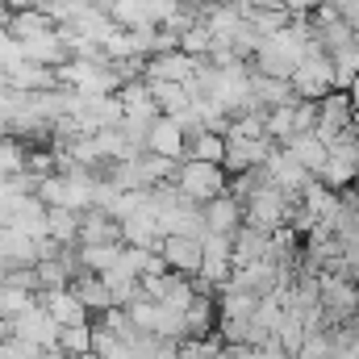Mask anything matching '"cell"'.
Listing matches in <instances>:
<instances>
[{"instance_id": "cell-18", "label": "cell", "mask_w": 359, "mask_h": 359, "mask_svg": "<svg viewBox=\"0 0 359 359\" xmlns=\"http://www.w3.org/2000/svg\"><path fill=\"white\" fill-rule=\"evenodd\" d=\"M4 84L13 92H50L55 88V72L50 67H38V63H21L17 72L4 76Z\"/></svg>"}, {"instance_id": "cell-7", "label": "cell", "mask_w": 359, "mask_h": 359, "mask_svg": "<svg viewBox=\"0 0 359 359\" xmlns=\"http://www.w3.org/2000/svg\"><path fill=\"white\" fill-rule=\"evenodd\" d=\"M226 142V155H222V172L226 176H243V172H251V168H264L271 155L268 138H222Z\"/></svg>"}, {"instance_id": "cell-20", "label": "cell", "mask_w": 359, "mask_h": 359, "mask_svg": "<svg viewBox=\"0 0 359 359\" xmlns=\"http://www.w3.org/2000/svg\"><path fill=\"white\" fill-rule=\"evenodd\" d=\"M109 17L117 29H155L151 25V0H113Z\"/></svg>"}, {"instance_id": "cell-11", "label": "cell", "mask_w": 359, "mask_h": 359, "mask_svg": "<svg viewBox=\"0 0 359 359\" xmlns=\"http://www.w3.org/2000/svg\"><path fill=\"white\" fill-rule=\"evenodd\" d=\"M38 305L55 318L59 330H63V326H84V322H88V313H84V305H80V297H76L72 288H46V292H38Z\"/></svg>"}, {"instance_id": "cell-27", "label": "cell", "mask_w": 359, "mask_h": 359, "mask_svg": "<svg viewBox=\"0 0 359 359\" xmlns=\"http://www.w3.org/2000/svg\"><path fill=\"white\" fill-rule=\"evenodd\" d=\"M151 88V100H155V109L163 113V117H176L188 109V92L184 84H147Z\"/></svg>"}, {"instance_id": "cell-24", "label": "cell", "mask_w": 359, "mask_h": 359, "mask_svg": "<svg viewBox=\"0 0 359 359\" xmlns=\"http://www.w3.org/2000/svg\"><path fill=\"white\" fill-rule=\"evenodd\" d=\"M76 259H80V271H88V276H104L109 268H117V259H121V243H117V247H76Z\"/></svg>"}, {"instance_id": "cell-22", "label": "cell", "mask_w": 359, "mask_h": 359, "mask_svg": "<svg viewBox=\"0 0 359 359\" xmlns=\"http://www.w3.org/2000/svg\"><path fill=\"white\" fill-rule=\"evenodd\" d=\"M4 29H8L13 42H25V38H34V34H46L50 21H46L42 13H34V8H17V13L4 17Z\"/></svg>"}, {"instance_id": "cell-21", "label": "cell", "mask_w": 359, "mask_h": 359, "mask_svg": "<svg viewBox=\"0 0 359 359\" xmlns=\"http://www.w3.org/2000/svg\"><path fill=\"white\" fill-rule=\"evenodd\" d=\"M76 234H80V213H72V209H46V238L55 247H76Z\"/></svg>"}, {"instance_id": "cell-15", "label": "cell", "mask_w": 359, "mask_h": 359, "mask_svg": "<svg viewBox=\"0 0 359 359\" xmlns=\"http://www.w3.org/2000/svg\"><path fill=\"white\" fill-rule=\"evenodd\" d=\"M230 243H234V251H230L234 268H247V264H259V259H268L271 234H264V230H251V226H238Z\"/></svg>"}, {"instance_id": "cell-31", "label": "cell", "mask_w": 359, "mask_h": 359, "mask_svg": "<svg viewBox=\"0 0 359 359\" xmlns=\"http://www.w3.org/2000/svg\"><path fill=\"white\" fill-rule=\"evenodd\" d=\"M84 8H96V13H109L113 8V0H80Z\"/></svg>"}, {"instance_id": "cell-23", "label": "cell", "mask_w": 359, "mask_h": 359, "mask_svg": "<svg viewBox=\"0 0 359 359\" xmlns=\"http://www.w3.org/2000/svg\"><path fill=\"white\" fill-rule=\"evenodd\" d=\"M34 305H38V292H25V288L0 280V322H13V318H21Z\"/></svg>"}, {"instance_id": "cell-29", "label": "cell", "mask_w": 359, "mask_h": 359, "mask_svg": "<svg viewBox=\"0 0 359 359\" xmlns=\"http://www.w3.org/2000/svg\"><path fill=\"white\" fill-rule=\"evenodd\" d=\"M222 155H226V142L217 134H201L184 147V159H196V163H217L222 168Z\"/></svg>"}, {"instance_id": "cell-8", "label": "cell", "mask_w": 359, "mask_h": 359, "mask_svg": "<svg viewBox=\"0 0 359 359\" xmlns=\"http://www.w3.org/2000/svg\"><path fill=\"white\" fill-rule=\"evenodd\" d=\"M343 130H351V96L347 92H330V96L318 100V126H313V134L322 142H330Z\"/></svg>"}, {"instance_id": "cell-4", "label": "cell", "mask_w": 359, "mask_h": 359, "mask_svg": "<svg viewBox=\"0 0 359 359\" xmlns=\"http://www.w3.org/2000/svg\"><path fill=\"white\" fill-rule=\"evenodd\" d=\"M264 172H268L271 180V188L280 192V196H288V201H301V192L309 188V172L284 151V147H271V155H268V163H264Z\"/></svg>"}, {"instance_id": "cell-25", "label": "cell", "mask_w": 359, "mask_h": 359, "mask_svg": "<svg viewBox=\"0 0 359 359\" xmlns=\"http://www.w3.org/2000/svg\"><path fill=\"white\" fill-rule=\"evenodd\" d=\"M25 159H29V142L21 138H0V180H13V176H25Z\"/></svg>"}, {"instance_id": "cell-16", "label": "cell", "mask_w": 359, "mask_h": 359, "mask_svg": "<svg viewBox=\"0 0 359 359\" xmlns=\"http://www.w3.org/2000/svg\"><path fill=\"white\" fill-rule=\"evenodd\" d=\"M284 151L309 172V176H318L322 172V163H326V142L318 138V134H292L288 142H284Z\"/></svg>"}, {"instance_id": "cell-9", "label": "cell", "mask_w": 359, "mask_h": 359, "mask_svg": "<svg viewBox=\"0 0 359 359\" xmlns=\"http://www.w3.org/2000/svg\"><path fill=\"white\" fill-rule=\"evenodd\" d=\"M147 155H159L168 163H184V134H180V126L172 117L159 113L151 121V130H147Z\"/></svg>"}, {"instance_id": "cell-2", "label": "cell", "mask_w": 359, "mask_h": 359, "mask_svg": "<svg viewBox=\"0 0 359 359\" xmlns=\"http://www.w3.org/2000/svg\"><path fill=\"white\" fill-rule=\"evenodd\" d=\"M288 88L297 100H322L334 92V63L322 46H309V55L297 63V72L288 76Z\"/></svg>"}, {"instance_id": "cell-5", "label": "cell", "mask_w": 359, "mask_h": 359, "mask_svg": "<svg viewBox=\"0 0 359 359\" xmlns=\"http://www.w3.org/2000/svg\"><path fill=\"white\" fill-rule=\"evenodd\" d=\"M8 326H13V339L25 343V347H34V351H55V343H59V326H55V318H50L42 305L25 309V313L13 318Z\"/></svg>"}, {"instance_id": "cell-33", "label": "cell", "mask_w": 359, "mask_h": 359, "mask_svg": "<svg viewBox=\"0 0 359 359\" xmlns=\"http://www.w3.org/2000/svg\"><path fill=\"white\" fill-rule=\"evenodd\" d=\"M38 359H63V355H59V351H42Z\"/></svg>"}, {"instance_id": "cell-19", "label": "cell", "mask_w": 359, "mask_h": 359, "mask_svg": "<svg viewBox=\"0 0 359 359\" xmlns=\"http://www.w3.org/2000/svg\"><path fill=\"white\" fill-rule=\"evenodd\" d=\"M251 100L259 109H280V104H292L297 96L288 88V80H268V76H255L251 72Z\"/></svg>"}, {"instance_id": "cell-12", "label": "cell", "mask_w": 359, "mask_h": 359, "mask_svg": "<svg viewBox=\"0 0 359 359\" xmlns=\"http://www.w3.org/2000/svg\"><path fill=\"white\" fill-rule=\"evenodd\" d=\"M159 259L176 276H196L201 271V243L196 238H159Z\"/></svg>"}, {"instance_id": "cell-14", "label": "cell", "mask_w": 359, "mask_h": 359, "mask_svg": "<svg viewBox=\"0 0 359 359\" xmlns=\"http://www.w3.org/2000/svg\"><path fill=\"white\" fill-rule=\"evenodd\" d=\"M121 243V226L113 217H104L100 209L80 213V234H76V247H117Z\"/></svg>"}, {"instance_id": "cell-35", "label": "cell", "mask_w": 359, "mask_h": 359, "mask_svg": "<svg viewBox=\"0 0 359 359\" xmlns=\"http://www.w3.org/2000/svg\"><path fill=\"white\" fill-rule=\"evenodd\" d=\"M213 359H226V355H222V351H217V355H213Z\"/></svg>"}, {"instance_id": "cell-3", "label": "cell", "mask_w": 359, "mask_h": 359, "mask_svg": "<svg viewBox=\"0 0 359 359\" xmlns=\"http://www.w3.org/2000/svg\"><path fill=\"white\" fill-rule=\"evenodd\" d=\"M288 209H292L288 196H280L276 188H259V192L243 205V226L264 230V234H276V230L288 222Z\"/></svg>"}, {"instance_id": "cell-34", "label": "cell", "mask_w": 359, "mask_h": 359, "mask_svg": "<svg viewBox=\"0 0 359 359\" xmlns=\"http://www.w3.org/2000/svg\"><path fill=\"white\" fill-rule=\"evenodd\" d=\"M4 17H8V8H4V4H0V21H4Z\"/></svg>"}, {"instance_id": "cell-6", "label": "cell", "mask_w": 359, "mask_h": 359, "mask_svg": "<svg viewBox=\"0 0 359 359\" xmlns=\"http://www.w3.org/2000/svg\"><path fill=\"white\" fill-rule=\"evenodd\" d=\"M230 251H234V243L226 238V234H205L201 238V280L205 284H213V292L230 280V271H234V259H230Z\"/></svg>"}, {"instance_id": "cell-13", "label": "cell", "mask_w": 359, "mask_h": 359, "mask_svg": "<svg viewBox=\"0 0 359 359\" xmlns=\"http://www.w3.org/2000/svg\"><path fill=\"white\" fill-rule=\"evenodd\" d=\"M21 46V59L25 63H38V67H63L67 63V50H63V42H59V34H55V25L46 29V34H34V38H25V42H17Z\"/></svg>"}, {"instance_id": "cell-28", "label": "cell", "mask_w": 359, "mask_h": 359, "mask_svg": "<svg viewBox=\"0 0 359 359\" xmlns=\"http://www.w3.org/2000/svg\"><path fill=\"white\" fill-rule=\"evenodd\" d=\"M313 29H318V46L326 55H339V50H351L355 46V34L343 21H326V25H313Z\"/></svg>"}, {"instance_id": "cell-36", "label": "cell", "mask_w": 359, "mask_h": 359, "mask_svg": "<svg viewBox=\"0 0 359 359\" xmlns=\"http://www.w3.org/2000/svg\"><path fill=\"white\" fill-rule=\"evenodd\" d=\"M355 50H359V34H355Z\"/></svg>"}, {"instance_id": "cell-1", "label": "cell", "mask_w": 359, "mask_h": 359, "mask_svg": "<svg viewBox=\"0 0 359 359\" xmlns=\"http://www.w3.org/2000/svg\"><path fill=\"white\" fill-rule=\"evenodd\" d=\"M168 184H176V192L184 196V201H192V205H209L213 196L226 192V172H222L217 163L184 159V163H176V172H172Z\"/></svg>"}, {"instance_id": "cell-32", "label": "cell", "mask_w": 359, "mask_h": 359, "mask_svg": "<svg viewBox=\"0 0 359 359\" xmlns=\"http://www.w3.org/2000/svg\"><path fill=\"white\" fill-rule=\"evenodd\" d=\"M0 138H8V117L0 113Z\"/></svg>"}, {"instance_id": "cell-10", "label": "cell", "mask_w": 359, "mask_h": 359, "mask_svg": "<svg viewBox=\"0 0 359 359\" xmlns=\"http://www.w3.org/2000/svg\"><path fill=\"white\" fill-rule=\"evenodd\" d=\"M201 222H205V234H226L234 238V230L243 226V205L234 196H213L209 205H201Z\"/></svg>"}, {"instance_id": "cell-26", "label": "cell", "mask_w": 359, "mask_h": 359, "mask_svg": "<svg viewBox=\"0 0 359 359\" xmlns=\"http://www.w3.org/2000/svg\"><path fill=\"white\" fill-rule=\"evenodd\" d=\"M55 351H59V355H67V359L92 355V322H84V326H63V330H59Z\"/></svg>"}, {"instance_id": "cell-17", "label": "cell", "mask_w": 359, "mask_h": 359, "mask_svg": "<svg viewBox=\"0 0 359 359\" xmlns=\"http://www.w3.org/2000/svg\"><path fill=\"white\" fill-rule=\"evenodd\" d=\"M76 297H80V305H84V313H109L113 309V297H109V288H104V280L100 276H76L72 284H67Z\"/></svg>"}, {"instance_id": "cell-30", "label": "cell", "mask_w": 359, "mask_h": 359, "mask_svg": "<svg viewBox=\"0 0 359 359\" xmlns=\"http://www.w3.org/2000/svg\"><path fill=\"white\" fill-rule=\"evenodd\" d=\"M318 126V100H292V134H313Z\"/></svg>"}]
</instances>
